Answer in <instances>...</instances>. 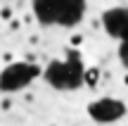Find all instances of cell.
Returning a JSON list of instances; mask_svg holds the SVG:
<instances>
[{"mask_svg": "<svg viewBox=\"0 0 128 126\" xmlns=\"http://www.w3.org/2000/svg\"><path fill=\"white\" fill-rule=\"evenodd\" d=\"M0 62H2V64H12V62H14V52L12 50H5L2 55H0Z\"/></svg>", "mask_w": 128, "mask_h": 126, "instance_id": "5", "label": "cell"}, {"mask_svg": "<svg viewBox=\"0 0 128 126\" xmlns=\"http://www.w3.org/2000/svg\"><path fill=\"white\" fill-rule=\"evenodd\" d=\"M19 22H22V24H26V26H31V24L36 22V14H31V12H28V14H24V17L19 19Z\"/></svg>", "mask_w": 128, "mask_h": 126, "instance_id": "7", "label": "cell"}, {"mask_svg": "<svg viewBox=\"0 0 128 126\" xmlns=\"http://www.w3.org/2000/svg\"><path fill=\"white\" fill-rule=\"evenodd\" d=\"M121 83H124V86H126V88H128V71H126V74H124V76H121Z\"/></svg>", "mask_w": 128, "mask_h": 126, "instance_id": "10", "label": "cell"}, {"mask_svg": "<svg viewBox=\"0 0 128 126\" xmlns=\"http://www.w3.org/2000/svg\"><path fill=\"white\" fill-rule=\"evenodd\" d=\"M7 26H10V31H19V29H22V22L14 17V19H10V22H7Z\"/></svg>", "mask_w": 128, "mask_h": 126, "instance_id": "8", "label": "cell"}, {"mask_svg": "<svg viewBox=\"0 0 128 126\" xmlns=\"http://www.w3.org/2000/svg\"><path fill=\"white\" fill-rule=\"evenodd\" d=\"M48 126H60V124H48Z\"/></svg>", "mask_w": 128, "mask_h": 126, "instance_id": "11", "label": "cell"}, {"mask_svg": "<svg viewBox=\"0 0 128 126\" xmlns=\"http://www.w3.org/2000/svg\"><path fill=\"white\" fill-rule=\"evenodd\" d=\"M100 74H102V69L97 64H92V67H88V69H83V83L88 86V88H95L97 83H100Z\"/></svg>", "mask_w": 128, "mask_h": 126, "instance_id": "1", "label": "cell"}, {"mask_svg": "<svg viewBox=\"0 0 128 126\" xmlns=\"http://www.w3.org/2000/svg\"><path fill=\"white\" fill-rule=\"evenodd\" d=\"M83 41H86V36H83L81 31H74V33H69V38H66V43L71 48H81L83 45Z\"/></svg>", "mask_w": 128, "mask_h": 126, "instance_id": "2", "label": "cell"}, {"mask_svg": "<svg viewBox=\"0 0 128 126\" xmlns=\"http://www.w3.org/2000/svg\"><path fill=\"white\" fill-rule=\"evenodd\" d=\"M22 62H24V64H36V62H38V52H36V50H33V52H31V50L24 52V60H22Z\"/></svg>", "mask_w": 128, "mask_h": 126, "instance_id": "4", "label": "cell"}, {"mask_svg": "<svg viewBox=\"0 0 128 126\" xmlns=\"http://www.w3.org/2000/svg\"><path fill=\"white\" fill-rule=\"evenodd\" d=\"M28 45H31V48L40 45V33H31V36H28Z\"/></svg>", "mask_w": 128, "mask_h": 126, "instance_id": "6", "label": "cell"}, {"mask_svg": "<svg viewBox=\"0 0 128 126\" xmlns=\"http://www.w3.org/2000/svg\"><path fill=\"white\" fill-rule=\"evenodd\" d=\"M10 107H12V98H5L2 100V109H10Z\"/></svg>", "mask_w": 128, "mask_h": 126, "instance_id": "9", "label": "cell"}, {"mask_svg": "<svg viewBox=\"0 0 128 126\" xmlns=\"http://www.w3.org/2000/svg\"><path fill=\"white\" fill-rule=\"evenodd\" d=\"M14 19V5H2L0 7V22H10Z\"/></svg>", "mask_w": 128, "mask_h": 126, "instance_id": "3", "label": "cell"}]
</instances>
